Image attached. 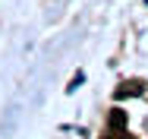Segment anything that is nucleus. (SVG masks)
I'll return each instance as SVG.
<instances>
[{"label":"nucleus","mask_w":148,"mask_h":139,"mask_svg":"<svg viewBox=\"0 0 148 139\" xmlns=\"http://www.w3.org/2000/svg\"><path fill=\"white\" fill-rule=\"evenodd\" d=\"M145 92V82L142 79H129V82H120L117 85V92H114V98H136V95H142Z\"/></svg>","instance_id":"nucleus-1"},{"label":"nucleus","mask_w":148,"mask_h":139,"mask_svg":"<svg viewBox=\"0 0 148 139\" xmlns=\"http://www.w3.org/2000/svg\"><path fill=\"white\" fill-rule=\"evenodd\" d=\"M107 123H110V130H126V111L114 108V111H110V117H107Z\"/></svg>","instance_id":"nucleus-2"},{"label":"nucleus","mask_w":148,"mask_h":139,"mask_svg":"<svg viewBox=\"0 0 148 139\" xmlns=\"http://www.w3.org/2000/svg\"><path fill=\"white\" fill-rule=\"evenodd\" d=\"M104 139H132V136H129L126 130H110V133H107Z\"/></svg>","instance_id":"nucleus-3"}]
</instances>
